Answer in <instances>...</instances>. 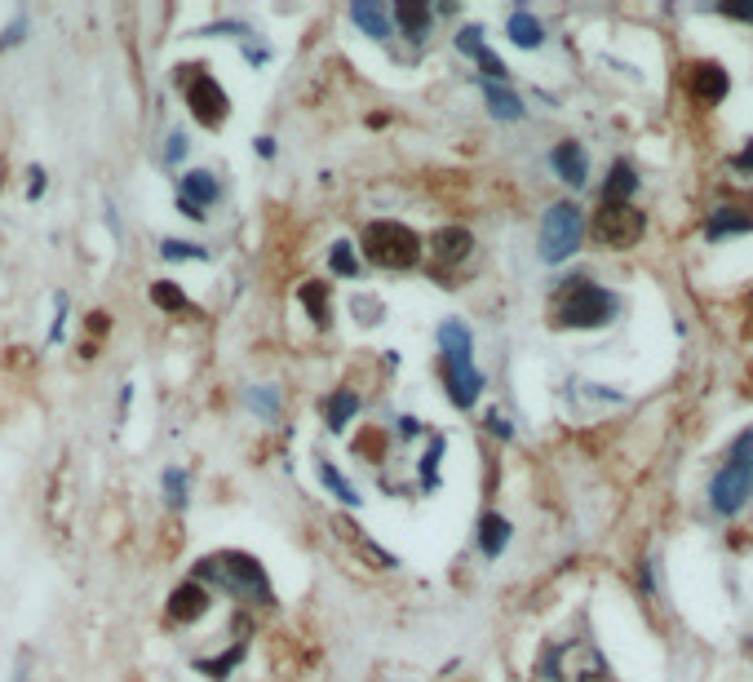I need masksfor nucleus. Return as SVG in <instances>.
<instances>
[{"label": "nucleus", "instance_id": "aec40b11", "mask_svg": "<svg viewBox=\"0 0 753 682\" xmlns=\"http://www.w3.org/2000/svg\"><path fill=\"white\" fill-rule=\"evenodd\" d=\"M483 93H488V107H492V116H497V120H523V102L514 98L510 89H497V85H488Z\"/></svg>", "mask_w": 753, "mask_h": 682}, {"label": "nucleus", "instance_id": "b1692460", "mask_svg": "<svg viewBox=\"0 0 753 682\" xmlns=\"http://www.w3.org/2000/svg\"><path fill=\"white\" fill-rule=\"evenodd\" d=\"M160 253L169 257V262H204V257H209L200 244H187V240H164Z\"/></svg>", "mask_w": 753, "mask_h": 682}, {"label": "nucleus", "instance_id": "5701e85b", "mask_svg": "<svg viewBox=\"0 0 753 682\" xmlns=\"http://www.w3.org/2000/svg\"><path fill=\"white\" fill-rule=\"evenodd\" d=\"M151 302L160 310H187V293L178 284H169V279H160V284H151Z\"/></svg>", "mask_w": 753, "mask_h": 682}, {"label": "nucleus", "instance_id": "0eeeda50", "mask_svg": "<svg viewBox=\"0 0 753 682\" xmlns=\"http://www.w3.org/2000/svg\"><path fill=\"white\" fill-rule=\"evenodd\" d=\"M753 488V461H727L718 470L714 488H709V505L714 514H736L745 505V496Z\"/></svg>", "mask_w": 753, "mask_h": 682}, {"label": "nucleus", "instance_id": "dca6fc26", "mask_svg": "<svg viewBox=\"0 0 753 682\" xmlns=\"http://www.w3.org/2000/svg\"><path fill=\"white\" fill-rule=\"evenodd\" d=\"M634 186H638V178H634V164H629V160H616L612 178H607V186H603V200H607V204H629V195H634Z\"/></svg>", "mask_w": 753, "mask_h": 682}, {"label": "nucleus", "instance_id": "393cba45", "mask_svg": "<svg viewBox=\"0 0 753 682\" xmlns=\"http://www.w3.org/2000/svg\"><path fill=\"white\" fill-rule=\"evenodd\" d=\"M240 660H244V647H231L226 656H218V660H200L195 669H200V674H209V678H226V669H235Z\"/></svg>", "mask_w": 753, "mask_h": 682}, {"label": "nucleus", "instance_id": "6ab92c4d", "mask_svg": "<svg viewBox=\"0 0 753 682\" xmlns=\"http://www.w3.org/2000/svg\"><path fill=\"white\" fill-rule=\"evenodd\" d=\"M439 346H443V359H470V333L461 324H443Z\"/></svg>", "mask_w": 753, "mask_h": 682}, {"label": "nucleus", "instance_id": "4468645a", "mask_svg": "<svg viewBox=\"0 0 753 682\" xmlns=\"http://www.w3.org/2000/svg\"><path fill=\"white\" fill-rule=\"evenodd\" d=\"M709 240H727V235H736V231H753V213L745 209H718L714 217H709Z\"/></svg>", "mask_w": 753, "mask_h": 682}, {"label": "nucleus", "instance_id": "1a4fd4ad", "mask_svg": "<svg viewBox=\"0 0 753 682\" xmlns=\"http://www.w3.org/2000/svg\"><path fill=\"white\" fill-rule=\"evenodd\" d=\"M443 377H448V390H452V403L457 408H470L483 390V377L470 359H443Z\"/></svg>", "mask_w": 753, "mask_h": 682}, {"label": "nucleus", "instance_id": "9b49d317", "mask_svg": "<svg viewBox=\"0 0 753 682\" xmlns=\"http://www.w3.org/2000/svg\"><path fill=\"white\" fill-rule=\"evenodd\" d=\"M691 89H696V98L705 102V107H714V102L727 98L731 80H727V71H722L718 62H700V67H691Z\"/></svg>", "mask_w": 753, "mask_h": 682}, {"label": "nucleus", "instance_id": "f03ea898", "mask_svg": "<svg viewBox=\"0 0 753 682\" xmlns=\"http://www.w3.org/2000/svg\"><path fill=\"white\" fill-rule=\"evenodd\" d=\"M218 581L222 589H231V594H240V598H271V585H266V572H262V563L249 554H213V558H204V563H195V581Z\"/></svg>", "mask_w": 753, "mask_h": 682}, {"label": "nucleus", "instance_id": "412c9836", "mask_svg": "<svg viewBox=\"0 0 753 682\" xmlns=\"http://www.w3.org/2000/svg\"><path fill=\"white\" fill-rule=\"evenodd\" d=\"M359 412V395H350V390H342V395L328 399V430H346V421Z\"/></svg>", "mask_w": 753, "mask_h": 682}, {"label": "nucleus", "instance_id": "473e14b6", "mask_svg": "<svg viewBox=\"0 0 753 682\" xmlns=\"http://www.w3.org/2000/svg\"><path fill=\"white\" fill-rule=\"evenodd\" d=\"M23 31H27V23H23V18H14V23H9V31H5V36H0V45H18V36H23Z\"/></svg>", "mask_w": 753, "mask_h": 682}, {"label": "nucleus", "instance_id": "cd10ccee", "mask_svg": "<svg viewBox=\"0 0 753 682\" xmlns=\"http://www.w3.org/2000/svg\"><path fill=\"white\" fill-rule=\"evenodd\" d=\"M164 496H169V505H187V474L164 470Z\"/></svg>", "mask_w": 753, "mask_h": 682}, {"label": "nucleus", "instance_id": "f8f14e48", "mask_svg": "<svg viewBox=\"0 0 753 682\" xmlns=\"http://www.w3.org/2000/svg\"><path fill=\"white\" fill-rule=\"evenodd\" d=\"M550 164H554V173L567 182V186H581L585 178H590V160H585V151L576 147V142H559L550 155Z\"/></svg>", "mask_w": 753, "mask_h": 682}, {"label": "nucleus", "instance_id": "423d86ee", "mask_svg": "<svg viewBox=\"0 0 753 682\" xmlns=\"http://www.w3.org/2000/svg\"><path fill=\"white\" fill-rule=\"evenodd\" d=\"M182 80H187L191 116L200 120L204 129H218V124L226 120V93H222V85L204 67H182Z\"/></svg>", "mask_w": 753, "mask_h": 682}, {"label": "nucleus", "instance_id": "c9c22d12", "mask_svg": "<svg viewBox=\"0 0 753 682\" xmlns=\"http://www.w3.org/2000/svg\"><path fill=\"white\" fill-rule=\"evenodd\" d=\"M736 169H753V147H745L736 155Z\"/></svg>", "mask_w": 753, "mask_h": 682}, {"label": "nucleus", "instance_id": "f257e3e1", "mask_svg": "<svg viewBox=\"0 0 753 682\" xmlns=\"http://www.w3.org/2000/svg\"><path fill=\"white\" fill-rule=\"evenodd\" d=\"M550 315L559 328H603L616 315V302L598 284H590V279H572V284L559 288Z\"/></svg>", "mask_w": 753, "mask_h": 682}, {"label": "nucleus", "instance_id": "39448f33", "mask_svg": "<svg viewBox=\"0 0 753 682\" xmlns=\"http://www.w3.org/2000/svg\"><path fill=\"white\" fill-rule=\"evenodd\" d=\"M643 213L634 209V204H607L598 209L594 217V240L603 248H634L638 240H643Z\"/></svg>", "mask_w": 753, "mask_h": 682}, {"label": "nucleus", "instance_id": "bb28decb", "mask_svg": "<svg viewBox=\"0 0 753 682\" xmlns=\"http://www.w3.org/2000/svg\"><path fill=\"white\" fill-rule=\"evenodd\" d=\"M302 302L311 306L315 324H328V288H324V284H306V288H302Z\"/></svg>", "mask_w": 753, "mask_h": 682}, {"label": "nucleus", "instance_id": "2eb2a0df", "mask_svg": "<svg viewBox=\"0 0 753 682\" xmlns=\"http://www.w3.org/2000/svg\"><path fill=\"white\" fill-rule=\"evenodd\" d=\"M505 36H510L519 49H536L545 40V27L536 23L532 14H523V9H519V14H510V23H505Z\"/></svg>", "mask_w": 753, "mask_h": 682}, {"label": "nucleus", "instance_id": "6e6552de", "mask_svg": "<svg viewBox=\"0 0 753 682\" xmlns=\"http://www.w3.org/2000/svg\"><path fill=\"white\" fill-rule=\"evenodd\" d=\"M470 231H461V226H443L435 231V240H430V262L439 266V271H452V266H461L470 257Z\"/></svg>", "mask_w": 753, "mask_h": 682}, {"label": "nucleus", "instance_id": "c756f323", "mask_svg": "<svg viewBox=\"0 0 753 682\" xmlns=\"http://www.w3.org/2000/svg\"><path fill=\"white\" fill-rule=\"evenodd\" d=\"M249 403H253L257 412H262V417H271V412H275V390H253Z\"/></svg>", "mask_w": 753, "mask_h": 682}, {"label": "nucleus", "instance_id": "ddd939ff", "mask_svg": "<svg viewBox=\"0 0 753 682\" xmlns=\"http://www.w3.org/2000/svg\"><path fill=\"white\" fill-rule=\"evenodd\" d=\"M178 200L195 204V209H209V204L218 200V182H213V173H204V169L187 173V178H182V191H178Z\"/></svg>", "mask_w": 753, "mask_h": 682}, {"label": "nucleus", "instance_id": "a878e982", "mask_svg": "<svg viewBox=\"0 0 753 682\" xmlns=\"http://www.w3.org/2000/svg\"><path fill=\"white\" fill-rule=\"evenodd\" d=\"M395 18L412 31V36H421V31H426V23H430V9H426V5H395Z\"/></svg>", "mask_w": 753, "mask_h": 682}, {"label": "nucleus", "instance_id": "f3484780", "mask_svg": "<svg viewBox=\"0 0 753 682\" xmlns=\"http://www.w3.org/2000/svg\"><path fill=\"white\" fill-rule=\"evenodd\" d=\"M350 18H355V27H364L373 40H386V36H390L386 9L373 5V0H359V5H350Z\"/></svg>", "mask_w": 753, "mask_h": 682}, {"label": "nucleus", "instance_id": "20e7f679", "mask_svg": "<svg viewBox=\"0 0 753 682\" xmlns=\"http://www.w3.org/2000/svg\"><path fill=\"white\" fill-rule=\"evenodd\" d=\"M581 209L576 204H554L550 213L541 217V257L545 262H567V257L576 253V244H581Z\"/></svg>", "mask_w": 753, "mask_h": 682}, {"label": "nucleus", "instance_id": "4be33fe9", "mask_svg": "<svg viewBox=\"0 0 753 682\" xmlns=\"http://www.w3.org/2000/svg\"><path fill=\"white\" fill-rule=\"evenodd\" d=\"M319 483H324V488H333V496H337V501H346V505H359V492L350 488V483H346L342 474H337V470H333V465H328V461H319Z\"/></svg>", "mask_w": 753, "mask_h": 682}, {"label": "nucleus", "instance_id": "72a5a7b5", "mask_svg": "<svg viewBox=\"0 0 753 682\" xmlns=\"http://www.w3.org/2000/svg\"><path fill=\"white\" fill-rule=\"evenodd\" d=\"M40 191H45V169L36 164V169H32V191H27V195H32V200H40Z\"/></svg>", "mask_w": 753, "mask_h": 682}, {"label": "nucleus", "instance_id": "2f4dec72", "mask_svg": "<svg viewBox=\"0 0 753 682\" xmlns=\"http://www.w3.org/2000/svg\"><path fill=\"white\" fill-rule=\"evenodd\" d=\"M182 155H187V138H182V133H173V138H169V151H164V160H182Z\"/></svg>", "mask_w": 753, "mask_h": 682}, {"label": "nucleus", "instance_id": "9d476101", "mask_svg": "<svg viewBox=\"0 0 753 682\" xmlns=\"http://www.w3.org/2000/svg\"><path fill=\"white\" fill-rule=\"evenodd\" d=\"M204 612H209V594H204V585H200V581H187V585H178V589L169 594V616H173V620H182V625L200 620Z\"/></svg>", "mask_w": 753, "mask_h": 682}, {"label": "nucleus", "instance_id": "7c9ffc66", "mask_svg": "<svg viewBox=\"0 0 753 682\" xmlns=\"http://www.w3.org/2000/svg\"><path fill=\"white\" fill-rule=\"evenodd\" d=\"M63 315H67V297L58 293V310H54V324H49V341L63 337Z\"/></svg>", "mask_w": 753, "mask_h": 682}, {"label": "nucleus", "instance_id": "f704fd0d", "mask_svg": "<svg viewBox=\"0 0 753 682\" xmlns=\"http://www.w3.org/2000/svg\"><path fill=\"white\" fill-rule=\"evenodd\" d=\"M488 430H492V434H501V439H510V421H505V417H501V412H497V417H492V421H488Z\"/></svg>", "mask_w": 753, "mask_h": 682}, {"label": "nucleus", "instance_id": "7ed1b4c3", "mask_svg": "<svg viewBox=\"0 0 753 682\" xmlns=\"http://www.w3.org/2000/svg\"><path fill=\"white\" fill-rule=\"evenodd\" d=\"M364 253L381 271H408L421 257V240L404 222H368L364 226Z\"/></svg>", "mask_w": 753, "mask_h": 682}, {"label": "nucleus", "instance_id": "c85d7f7f", "mask_svg": "<svg viewBox=\"0 0 753 682\" xmlns=\"http://www.w3.org/2000/svg\"><path fill=\"white\" fill-rule=\"evenodd\" d=\"M333 271L337 275H359V262L350 257V244H333Z\"/></svg>", "mask_w": 753, "mask_h": 682}, {"label": "nucleus", "instance_id": "a211bd4d", "mask_svg": "<svg viewBox=\"0 0 753 682\" xmlns=\"http://www.w3.org/2000/svg\"><path fill=\"white\" fill-rule=\"evenodd\" d=\"M479 545L488 558H501V550L510 545V523H505L501 514H488V519L479 523Z\"/></svg>", "mask_w": 753, "mask_h": 682}]
</instances>
